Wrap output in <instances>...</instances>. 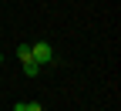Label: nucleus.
I'll return each instance as SVG.
<instances>
[{"mask_svg":"<svg viewBox=\"0 0 121 111\" xmlns=\"http://www.w3.org/2000/svg\"><path fill=\"white\" fill-rule=\"evenodd\" d=\"M30 57L44 67V64H51V61H54V51H51L47 40H37V44H30Z\"/></svg>","mask_w":121,"mask_h":111,"instance_id":"f257e3e1","label":"nucleus"},{"mask_svg":"<svg viewBox=\"0 0 121 111\" xmlns=\"http://www.w3.org/2000/svg\"><path fill=\"white\" fill-rule=\"evenodd\" d=\"M13 111H44L37 101H17V104H13Z\"/></svg>","mask_w":121,"mask_h":111,"instance_id":"f03ea898","label":"nucleus"},{"mask_svg":"<svg viewBox=\"0 0 121 111\" xmlns=\"http://www.w3.org/2000/svg\"><path fill=\"white\" fill-rule=\"evenodd\" d=\"M37 71H40L37 61H24V74H27V77H37Z\"/></svg>","mask_w":121,"mask_h":111,"instance_id":"7ed1b4c3","label":"nucleus"},{"mask_svg":"<svg viewBox=\"0 0 121 111\" xmlns=\"http://www.w3.org/2000/svg\"><path fill=\"white\" fill-rule=\"evenodd\" d=\"M17 57H20V64H24V61H34V57H30V44H20L17 47Z\"/></svg>","mask_w":121,"mask_h":111,"instance_id":"20e7f679","label":"nucleus"},{"mask_svg":"<svg viewBox=\"0 0 121 111\" xmlns=\"http://www.w3.org/2000/svg\"><path fill=\"white\" fill-rule=\"evenodd\" d=\"M0 64H4V57H0Z\"/></svg>","mask_w":121,"mask_h":111,"instance_id":"39448f33","label":"nucleus"}]
</instances>
